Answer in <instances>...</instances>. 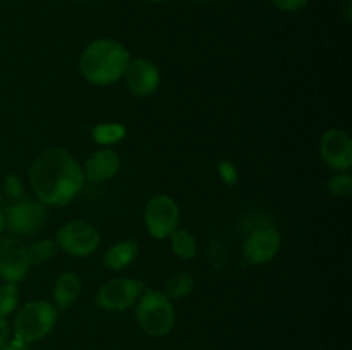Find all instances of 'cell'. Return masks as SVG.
<instances>
[{"label":"cell","instance_id":"6da1fadb","mask_svg":"<svg viewBox=\"0 0 352 350\" xmlns=\"http://www.w3.org/2000/svg\"><path fill=\"white\" fill-rule=\"evenodd\" d=\"M82 167L69 151L48 148L41 151L30 168V184L45 206H65L82 191Z\"/></svg>","mask_w":352,"mask_h":350},{"label":"cell","instance_id":"7a4b0ae2","mask_svg":"<svg viewBox=\"0 0 352 350\" xmlns=\"http://www.w3.org/2000/svg\"><path fill=\"white\" fill-rule=\"evenodd\" d=\"M129 60V50L120 41L100 38L82 50L79 57V71L89 84L110 86L122 79Z\"/></svg>","mask_w":352,"mask_h":350},{"label":"cell","instance_id":"3957f363","mask_svg":"<svg viewBox=\"0 0 352 350\" xmlns=\"http://www.w3.org/2000/svg\"><path fill=\"white\" fill-rule=\"evenodd\" d=\"M134 316L141 331L155 338L168 335L175 326L174 304L164 292L153 288H144L134 304Z\"/></svg>","mask_w":352,"mask_h":350},{"label":"cell","instance_id":"277c9868","mask_svg":"<svg viewBox=\"0 0 352 350\" xmlns=\"http://www.w3.org/2000/svg\"><path fill=\"white\" fill-rule=\"evenodd\" d=\"M58 319V309L48 301H30L17 311L12 323L14 338L24 343H34L52 333Z\"/></svg>","mask_w":352,"mask_h":350},{"label":"cell","instance_id":"5b68a950","mask_svg":"<svg viewBox=\"0 0 352 350\" xmlns=\"http://www.w3.org/2000/svg\"><path fill=\"white\" fill-rule=\"evenodd\" d=\"M144 292V283L138 278H112L105 281L96 292V304L103 311L122 312L134 307Z\"/></svg>","mask_w":352,"mask_h":350},{"label":"cell","instance_id":"8992f818","mask_svg":"<svg viewBox=\"0 0 352 350\" xmlns=\"http://www.w3.org/2000/svg\"><path fill=\"white\" fill-rule=\"evenodd\" d=\"M55 242L60 250L74 257L91 256L100 246V233L91 223L74 220L60 226L55 235Z\"/></svg>","mask_w":352,"mask_h":350},{"label":"cell","instance_id":"52a82bcc","mask_svg":"<svg viewBox=\"0 0 352 350\" xmlns=\"http://www.w3.org/2000/svg\"><path fill=\"white\" fill-rule=\"evenodd\" d=\"M179 206L170 196H153L144 206V225L155 239H168L179 229Z\"/></svg>","mask_w":352,"mask_h":350},{"label":"cell","instance_id":"ba28073f","mask_svg":"<svg viewBox=\"0 0 352 350\" xmlns=\"http://www.w3.org/2000/svg\"><path fill=\"white\" fill-rule=\"evenodd\" d=\"M6 229L16 235H34L47 222V206L38 199H19L3 211Z\"/></svg>","mask_w":352,"mask_h":350},{"label":"cell","instance_id":"9c48e42d","mask_svg":"<svg viewBox=\"0 0 352 350\" xmlns=\"http://www.w3.org/2000/svg\"><path fill=\"white\" fill-rule=\"evenodd\" d=\"M280 242L282 237L275 226H258V229L251 230V233L243 242L244 259L253 266L270 263L280 250Z\"/></svg>","mask_w":352,"mask_h":350},{"label":"cell","instance_id":"30bf717a","mask_svg":"<svg viewBox=\"0 0 352 350\" xmlns=\"http://www.w3.org/2000/svg\"><path fill=\"white\" fill-rule=\"evenodd\" d=\"M320 156L336 172H349L352 167V139L342 129H329L320 139Z\"/></svg>","mask_w":352,"mask_h":350},{"label":"cell","instance_id":"8fae6325","mask_svg":"<svg viewBox=\"0 0 352 350\" xmlns=\"http://www.w3.org/2000/svg\"><path fill=\"white\" fill-rule=\"evenodd\" d=\"M28 246L14 237L0 239V280L3 283H19L30 270Z\"/></svg>","mask_w":352,"mask_h":350},{"label":"cell","instance_id":"7c38bea8","mask_svg":"<svg viewBox=\"0 0 352 350\" xmlns=\"http://www.w3.org/2000/svg\"><path fill=\"white\" fill-rule=\"evenodd\" d=\"M122 79L134 96L146 98L153 95L160 86V71L148 58H131Z\"/></svg>","mask_w":352,"mask_h":350},{"label":"cell","instance_id":"4fadbf2b","mask_svg":"<svg viewBox=\"0 0 352 350\" xmlns=\"http://www.w3.org/2000/svg\"><path fill=\"white\" fill-rule=\"evenodd\" d=\"M120 168V156L112 148H102L96 150L88 156L82 167L85 180L93 182V184H102V182L110 180L117 175Z\"/></svg>","mask_w":352,"mask_h":350},{"label":"cell","instance_id":"5bb4252c","mask_svg":"<svg viewBox=\"0 0 352 350\" xmlns=\"http://www.w3.org/2000/svg\"><path fill=\"white\" fill-rule=\"evenodd\" d=\"M140 254V244L134 239L119 240L103 254V264L112 271H122L136 261Z\"/></svg>","mask_w":352,"mask_h":350},{"label":"cell","instance_id":"9a60e30c","mask_svg":"<svg viewBox=\"0 0 352 350\" xmlns=\"http://www.w3.org/2000/svg\"><path fill=\"white\" fill-rule=\"evenodd\" d=\"M82 283L81 278L72 271L62 273L57 278L54 287V305L58 311H65V309L72 307L78 302L79 295H81Z\"/></svg>","mask_w":352,"mask_h":350},{"label":"cell","instance_id":"2e32d148","mask_svg":"<svg viewBox=\"0 0 352 350\" xmlns=\"http://www.w3.org/2000/svg\"><path fill=\"white\" fill-rule=\"evenodd\" d=\"M168 239H170L172 253L177 257H181V259L189 261L196 256V253H198V244H196L195 235H192L191 232H188V230H174Z\"/></svg>","mask_w":352,"mask_h":350},{"label":"cell","instance_id":"e0dca14e","mask_svg":"<svg viewBox=\"0 0 352 350\" xmlns=\"http://www.w3.org/2000/svg\"><path fill=\"white\" fill-rule=\"evenodd\" d=\"M195 288V278L188 273V271H177V273L170 275L165 283L164 294L174 301H181V299L188 297Z\"/></svg>","mask_w":352,"mask_h":350},{"label":"cell","instance_id":"ac0fdd59","mask_svg":"<svg viewBox=\"0 0 352 350\" xmlns=\"http://www.w3.org/2000/svg\"><path fill=\"white\" fill-rule=\"evenodd\" d=\"M57 250V242L54 239L36 240V242H33L28 247V261H30V266H40V264L48 263L50 259H54Z\"/></svg>","mask_w":352,"mask_h":350},{"label":"cell","instance_id":"d6986e66","mask_svg":"<svg viewBox=\"0 0 352 350\" xmlns=\"http://www.w3.org/2000/svg\"><path fill=\"white\" fill-rule=\"evenodd\" d=\"M91 136L96 143L107 148L110 144L119 143L126 136V129L120 124H100V126L93 127Z\"/></svg>","mask_w":352,"mask_h":350},{"label":"cell","instance_id":"ffe728a7","mask_svg":"<svg viewBox=\"0 0 352 350\" xmlns=\"http://www.w3.org/2000/svg\"><path fill=\"white\" fill-rule=\"evenodd\" d=\"M19 305V288L16 283L0 285V316L9 318Z\"/></svg>","mask_w":352,"mask_h":350},{"label":"cell","instance_id":"44dd1931","mask_svg":"<svg viewBox=\"0 0 352 350\" xmlns=\"http://www.w3.org/2000/svg\"><path fill=\"white\" fill-rule=\"evenodd\" d=\"M329 192L336 198H347L352 192V175L351 172H337L327 182Z\"/></svg>","mask_w":352,"mask_h":350},{"label":"cell","instance_id":"7402d4cb","mask_svg":"<svg viewBox=\"0 0 352 350\" xmlns=\"http://www.w3.org/2000/svg\"><path fill=\"white\" fill-rule=\"evenodd\" d=\"M3 191H6L7 198H10L12 201H19L24 198V185L16 174L7 175L3 180Z\"/></svg>","mask_w":352,"mask_h":350},{"label":"cell","instance_id":"603a6c76","mask_svg":"<svg viewBox=\"0 0 352 350\" xmlns=\"http://www.w3.org/2000/svg\"><path fill=\"white\" fill-rule=\"evenodd\" d=\"M270 2L275 9L282 10V12H298L308 5L309 0H270Z\"/></svg>","mask_w":352,"mask_h":350},{"label":"cell","instance_id":"cb8c5ba5","mask_svg":"<svg viewBox=\"0 0 352 350\" xmlns=\"http://www.w3.org/2000/svg\"><path fill=\"white\" fill-rule=\"evenodd\" d=\"M219 170H220V175H222L223 177V180L227 182V184H236V180H237V172H236V168H234V165L230 163V161H222V163H220V167H219Z\"/></svg>","mask_w":352,"mask_h":350},{"label":"cell","instance_id":"d4e9b609","mask_svg":"<svg viewBox=\"0 0 352 350\" xmlns=\"http://www.w3.org/2000/svg\"><path fill=\"white\" fill-rule=\"evenodd\" d=\"M9 336H10V326L7 318H2L0 316V347L6 345L9 342Z\"/></svg>","mask_w":352,"mask_h":350},{"label":"cell","instance_id":"484cf974","mask_svg":"<svg viewBox=\"0 0 352 350\" xmlns=\"http://www.w3.org/2000/svg\"><path fill=\"white\" fill-rule=\"evenodd\" d=\"M0 350H33V349H31L30 343H24V342H19V340L12 338L9 340L6 345L0 347Z\"/></svg>","mask_w":352,"mask_h":350},{"label":"cell","instance_id":"4316f807","mask_svg":"<svg viewBox=\"0 0 352 350\" xmlns=\"http://www.w3.org/2000/svg\"><path fill=\"white\" fill-rule=\"evenodd\" d=\"M3 230H6V216H3V211L0 209V235H2Z\"/></svg>","mask_w":352,"mask_h":350},{"label":"cell","instance_id":"83f0119b","mask_svg":"<svg viewBox=\"0 0 352 350\" xmlns=\"http://www.w3.org/2000/svg\"><path fill=\"white\" fill-rule=\"evenodd\" d=\"M148 2H153V3H164V2H168V0H148Z\"/></svg>","mask_w":352,"mask_h":350},{"label":"cell","instance_id":"f1b7e54d","mask_svg":"<svg viewBox=\"0 0 352 350\" xmlns=\"http://www.w3.org/2000/svg\"><path fill=\"white\" fill-rule=\"evenodd\" d=\"M196 2H201V3H206V2H212V0H196Z\"/></svg>","mask_w":352,"mask_h":350},{"label":"cell","instance_id":"f546056e","mask_svg":"<svg viewBox=\"0 0 352 350\" xmlns=\"http://www.w3.org/2000/svg\"><path fill=\"white\" fill-rule=\"evenodd\" d=\"M74 2H85V0H74Z\"/></svg>","mask_w":352,"mask_h":350}]
</instances>
